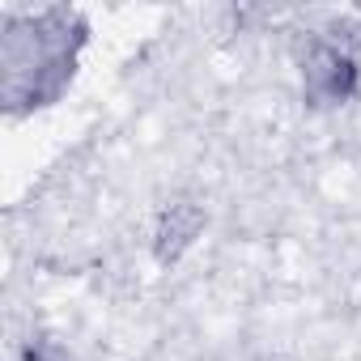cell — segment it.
Returning <instances> with one entry per match:
<instances>
[{
    "label": "cell",
    "instance_id": "1",
    "mask_svg": "<svg viewBox=\"0 0 361 361\" xmlns=\"http://www.w3.org/2000/svg\"><path fill=\"white\" fill-rule=\"evenodd\" d=\"M85 22L68 9H47L5 26V98L13 106H47L73 81Z\"/></svg>",
    "mask_w": 361,
    "mask_h": 361
},
{
    "label": "cell",
    "instance_id": "2",
    "mask_svg": "<svg viewBox=\"0 0 361 361\" xmlns=\"http://www.w3.org/2000/svg\"><path fill=\"white\" fill-rule=\"evenodd\" d=\"M302 90L314 106H336V102H348L353 90H357V64L344 47H331V43H314L306 64H302Z\"/></svg>",
    "mask_w": 361,
    "mask_h": 361
},
{
    "label": "cell",
    "instance_id": "3",
    "mask_svg": "<svg viewBox=\"0 0 361 361\" xmlns=\"http://www.w3.org/2000/svg\"><path fill=\"white\" fill-rule=\"evenodd\" d=\"M200 226H204V213H200L196 204H170V209L161 213L157 230H153V251H157V259H161V264L178 259V255L192 247V238L200 234Z\"/></svg>",
    "mask_w": 361,
    "mask_h": 361
},
{
    "label": "cell",
    "instance_id": "4",
    "mask_svg": "<svg viewBox=\"0 0 361 361\" xmlns=\"http://www.w3.org/2000/svg\"><path fill=\"white\" fill-rule=\"evenodd\" d=\"M18 361H73V357H68L60 344H51V340H35V344H30Z\"/></svg>",
    "mask_w": 361,
    "mask_h": 361
}]
</instances>
